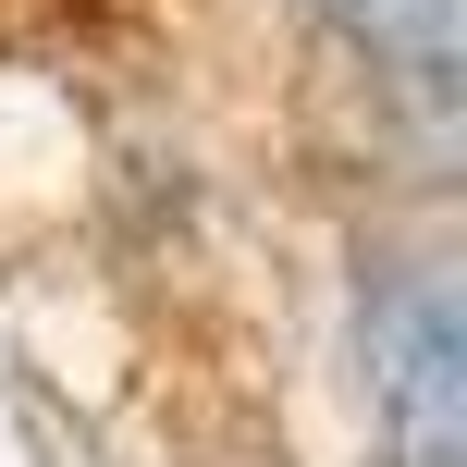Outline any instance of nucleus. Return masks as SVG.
<instances>
[{
	"label": "nucleus",
	"mask_w": 467,
	"mask_h": 467,
	"mask_svg": "<svg viewBox=\"0 0 467 467\" xmlns=\"http://www.w3.org/2000/svg\"><path fill=\"white\" fill-rule=\"evenodd\" d=\"M369 406H381V467H467V307L431 258L369 283Z\"/></svg>",
	"instance_id": "nucleus-1"
},
{
	"label": "nucleus",
	"mask_w": 467,
	"mask_h": 467,
	"mask_svg": "<svg viewBox=\"0 0 467 467\" xmlns=\"http://www.w3.org/2000/svg\"><path fill=\"white\" fill-rule=\"evenodd\" d=\"M332 13H345V37L369 62H394V87L419 111L455 99V0H332Z\"/></svg>",
	"instance_id": "nucleus-2"
}]
</instances>
